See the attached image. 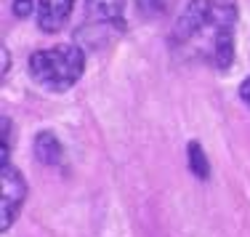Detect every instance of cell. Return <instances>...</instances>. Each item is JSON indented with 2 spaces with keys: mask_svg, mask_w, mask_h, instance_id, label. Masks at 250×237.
<instances>
[{
  "mask_svg": "<svg viewBox=\"0 0 250 237\" xmlns=\"http://www.w3.org/2000/svg\"><path fill=\"white\" fill-rule=\"evenodd\" d=\"M75 0H38V24L43 32H59L72 14Z\"/></svg>",
  "mask_w": 250,
  "mask_h": 237,
  "instance_id": "5",
  "label": "cell"
},
{
  "mask_svg": "<svg viewBox=\"0 0 250 237\" xmlns=\"http://www.w3.org/2000/svg\"><path fill=\"white\" fill-rule=\"evenodd\" d=\"M0 181H3V200H0V227L8 229L16 221L21 205L27 200V181L11 163H3L0 171Z\"/></svg>",
  "mask_w": 250,
  "mask_h": 237,
  "instance_id": "3",
  "label": "cell"
},
{
  "mask_svg": "<svg viewBox=\"0 0 250 237\" xmlns=\"http://www.w3.org/2000/svg\"><path fill=\"white\" fill-rule=\"evenodd\" d=\"M189 160H192V168H194V173L205 179V176H208V163H205V155H202L200 144H192V147H189Z\"/></svg>",
  "mask_w": 250,
  "mask_h": 237,
  "instance_id": "8",
  "label": "cell"
},
{
  "mask_svg": "<svg viewBox=\"0 0 250 237\" xmlns=\"http://www.w3.org/2000/svg\"><path fill=\"white\" fill-rule=\"evenodd\" d=\"M237 8L229 0H192L178 16L170 43L187 59L213 69H229L234 62Z\"/></svg>",
  "mask_w": 250,
  "mask_h": 237,
  "instance_id": "1",
  "label": "cell"
},
{
  "mask_svg": "<svg viewBox=\"0 0 250 237\" xmlns=\"http://www.w3.org/2000/svg\"><path fill=\"white\" fill-rule=\"evenodd\" d=\"M3 75H8V64H11V53H8V48H3Z\"/></svg>",
  "mask_w": 250,
  "mask_h": 237,
  "instance_id": "11",
  "label": "cell"
},
{
  "mask_svg": "<svg viewBox=\"0 0 250 237\" xmlns=\"http://www.w3.org/2000/svg\"><path fill=\"white\" fill-rule=\"evenodd\" d=\"M83 72H85V53L75 43L35 51L29 56V75H32V80L56 93L69 91L83 78Z\"/></svg>",
  "mask_w": 250,
  "mask_h": 237,
  "instance_id": "2",
  "label": "cell"
},
{
  "mask_svg": "<svg viewBox=\"0 0 250 237\" xmlns=\"http://www.w3.org/2000/svg\"><path fill=\"white\" fill-rule=\"evenodd\" d=\"M29 11H32V3H29V0H16L14 3V14L16 16H27Z\"/></svg>",
  "mask_w": 250,
  "mask_h": 237,
  "instance_id": "9",
  "label": "cell"
},
{
  "mask_svg": "<svg viewBox=\"0 0 250 237\" xmlns=\"http://www.w3.org/2000/svg\"><path fill=\"white\" fill-rule=\"evenodd\" d=\"M240 96H242V102H245V104L250 107V78L240 86Z\"/></svg>",
  "mask_w": 250,
  "mask_h": 237,
  "instance_id": "10",
  "label": "cell"
},
{
  "mask_svg": "<svg viewBox=\"0 0 250 237\" xmlns=\"http://www.w3.org/2000/svg\"><path fill=\"white\" fill-rule=\"evenodd\" d=\"M35 155H38V160L43 165H59L64 157V147L53 133L43 131V133L35 136Z\"/></svg>",
  "mask_w": 250,
  "mask_h": 237,
  "instance_id": "6",
  "label": "cell"
},
{
  "mask_svg": "<svg viewBox=\"0 0 250 237\" xmlns=\"http://www.w3.org/2000/svg\"><path fill=\"white\" fill-rule=\"evenodd\" d=\"M136 8H139L141 16L152 19V16H160L168 11V0H136Z\"/></svg>",
  "mask_w": 250,
  "mask_h": 237,
  "instance_id": "7",
  "label": "cell"
},
{
  "mask_svg": "<svg viewBox=\"0 0 250 237\" xmlns=\"http://www.w3.org/2000/svg\"><path fill=\"white\" fill-rule=\"evenodd\" d=\"M85 16L93 24L125 27V0H85Z\"/></svg>",
  "mask_w": 250,
  "mask_h": 237,
  "instance_id": "4",
  "label": "cell"
}]
</instances>
